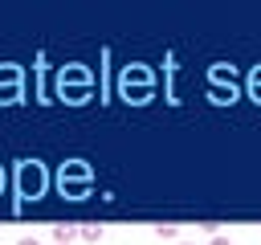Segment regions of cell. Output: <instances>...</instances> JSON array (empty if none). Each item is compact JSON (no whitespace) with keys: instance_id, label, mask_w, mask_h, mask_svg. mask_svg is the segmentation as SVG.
<instances>
[{"instance_id":"6da1fadb","label":"cell","mask_w":261,"mask_h":245,"mask_svg":"<svg viewBox=\"0 0 261 245\" xmlns=\"http://www.w3.org/2000/svg\"><path fill=\"white\" fill-rule=\"evenodd\" d=\"M122 90H126L135 102H147V98H151V74H147L143 65H130V69L122 74Z\"/></svg>"},{"instance_id":"7a4b0ae2","label":"cell","mask_w":261,"mask_h":245,"mask_svg":"<svg viewBox=\"0 0 261 245\" xmlns=\"http://www.w3.org/2000/svg\"><path fill=\"white\" fill-rule=\"evenodd\" d=\"M41 188H45V172H41V163H20V192L24 196H41Z\"/></svg>"},{"instance_id":"3957f363","label":"cell","mask_w":261,"mask_h":245,"mask_svg":"<svg viewBox=\"0 0 261 245\" xmlns=\"http://www.w3.org/2000/svg\"><path fill=\"white\" fill-rule=\"evenodd\" d=\"M77 225H53V245H73Z\"/></svg>"},{"instance_id":"277c9868","label":"cell","mask_w":261,"mask_h":245,"mask_svg":"<svg viewBox=\"0 0 261 245\" xmlns=\"http://www.w3.org/2000/svg\"><path fill=\"white\" fill-rule=\"evenodd\" d=\"M65 180H90V167H86V163H65V167H61V184H65Z\"/></svg>"},{"instance_id":"5b68a950","label":"cell","mask_w":261,"mask_h":245,"mask_svg":"<svg viewBox=\"0 0 261 245\" xmlns=\"http://www.w3.org/2000/svg\"><path fill=\"white\" fill-rule=\"evenodd\" d=\"M102 233H106L102 225H77V237H82V241H90V245H98V241H102Z\"/></svg>"},{"instance_id":"8992f818","label":"cell","mask_w":261,"mask_h":245,"mask_svg":"<svg viewBox=\"0 0 261 245\" xmlns=\"http://www.w3.org/2000/svg\"><path fill=\"white\" fill-rule=\"evenodd\" d=\"M155 237L159 241H175V225H155Z\"/></svg>"},{"instance_id":"52a82bcc","label":"cell","mask_w":261,"mask_h":245,"mask_svg":"<svg viewBox=\"0 0 261 245\" xmlns=\"http://www.w3.org/2000/svg\"><path fill=\"white\" fill-rule=\"evenodd\" d=\"M253 94H257V102H261V69L253 74Z\"/></svg>"},{"instance_id":"ba28073f","label":"cell","mask_w":261,"mask_h":245,"mask_svg":"<svg viewBox=\"0 0 261 245\" xmlns=\"http://www.w3.org/2000/svg\"><path fill=\"white\" fill-rule=\"evenodd\" d=\"M208 245H232V241H228V237H220V233H216V237H212V241H208Z\"/></svg>"},{"instance_id":"9c48e42d","label":"cell","mask_w":261,"mask_h":245,"mask_svg":"<svg viewBox=\"0 0 261 245\" xmlns=\"http://www.w3.org/2000/svg\"><path fill=\"white\" fill-rule=\"evenodd\" d=\"M16 245H41V241H37V237H24V241H16Z\"/></svg>"},{"instance_id":"30bf717a","label":"cell","mask_w":261,"mask_h":245,"mask_svg":"<svg viewBox=\"0 0 261 245\" xmlns=\"http://www.w3.org/2000/svg\"><path fill=\"white\" fill-rule=\"evenodd\" d=\"M175 245H192V241H175Z\"/></svg>"},{"instance_id":"8fae6325","label":"cell","mask_w":261,"mask_h":245,"mask_svg":"<svg viewBox=\"0 0 261 245\" xmlns=\"http://www.w3.org/2000/svg\"><path fill=\"white\" fill-rule=\"evenodd\" d=\"M0 188H4V172H0Z\"/></svg>"}]
</instances>
